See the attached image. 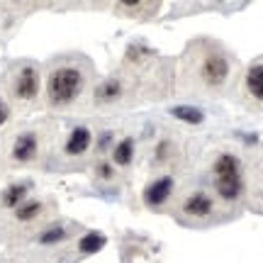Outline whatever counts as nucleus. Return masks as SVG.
Masks as SVG:
<instances>
[{
    "instance_id": "nucleus-1",
    "label": "nucleus",
    "mask_w": 263,
    "mask_h": 263,
    "mask_svg": "<svg viewBox=\"0 0 263 263\" xmlns=\"http://www.w3.org/2000/svg\"><path fill=\"white\" fill-rule=\"evenodd\" d=\"M81 88H83V76L73 66H59V68H54L47 83L49 100L54 105H66L71 100H76L78 93H81Z\"/></svg>"
},
{
    "instance_id": "nucleus-2",
    "label": "nucleus",
    "mask_w": 263,
    "mask_h": 263,
    "mask_svg": "<svg viewBox=\"0 0 263 263\" xmlns=\"http://www.w3.org/2000/svg\"><path fill=\"white\" fill-rule=\"evenodd\" d=\"M200 73H202V81L210 85L224 83L227 76H229V61H227V57H222V54H212V57H207L205 61H202Z\"/></svg>"
},
{
    "instance_id": "nucleus-3",
    "label": "nucleus",
    "mask_w": 263,
    "mask_h": 263,
    "mask_svg": "<svg viewBox=\"0 0 263 263\" xmlns=\"http://www.w3.org/2000/svg\"><path fill=\"white\" fill-rule=\"evenodd\" d=\"M15 93H17V98H22V100H32V98L39 93V73L32 66H25L17 73Z\"/></svg>"
},
{
    "instance_id": "nucleus-4",
    "label": "nucleus",
    "mask_w": 263,
    "mask_h": 263,
    "mask_svg": "<svg viewBox=\"0 0 263 263\" xmlns=\"http://www.w3.org/2000/svg\"><path fill=\"white\" fill-rule=\"evenodd\" d=\"M171 193H173V178L163 176V178L154 180L149 188L144 190V200H146V205L159 207V205H163V202L168 200Z\"/></svg>"
},
{
    "instance_id": "nucleus-5",
    "label": "nucleus",
    "mask_w": 263,
    "mask_h": 263,
    "mask_svg": "<svg viewBox=\"0 0 263 263\" xmlns=\"http://www.w3.org/2000/svg\"><path fill=\"white\" fill-rule=\"evenodd\" d=\"M215 188L219 193V197L224 200H236L244 190V180L241 176H227V178H215Z\"/></svg>"
},
{
    "instance_id": "nucleus-6",
    "label": "nucleus",
    "mask_w": 263,
    "mask_h": 263,
    "mask_svg": "<svg viewBox=\"0 0 263 263\" xmlns=\"http://www.w3.org/2000/svg\"><path fill=\"white\" fill-rule=\"evenodd\" d=\"M34 154H37V137L34 134H20L17 141H15V146H12V156L17 161H29L34 159Z\"/></svg>"
},
{
    "instance_id": "nucleus-7",
    "label": "nucleus",
    "mask_w": 263,
    "mask_h": 263,
    "mask_svg": "<svg viewBox=\"0 0 263 263\" xmlns=\"http://www.w3.org/2000/svg\"><path fill=\"white\" fill-rule=\"evenodd\" d=\"M215 178H227V176H241V166H239V159L232 156V154H222V156H217L215 166Z\"/></svg>"
},
{
    "instance_id": "nucleus-8",
    "label": "nucleus",
    "mask_w": 263,
    "mask_h": 263,
    "mask_svg": "<svg viewBox=\"0 0 263 263\" xmlns=\"http://www.w3.org/2000/svg\"><path fill=\"white\" fill-rule=\"evenodd\" d=\"M185 212L193 217H207L212 212V197L207 195V193H195V195L188 197V202H185Z\"/></svg>"
},
{
    "instance_id": "nucleus-9",
    "label": "nucleus",
    "mask_w": 263,
    "mask_h": 263,
    "mask_svg": "<svg viewBox=\"0 0 263 263\" xmlns=\"http://www.w3.org/2000/svg\"><path fill=\"white\" fill-rule=\"evenodd\" d=\"M88 146H90V132L85 129V127H76V129L71 132L68 141H66V154L78 156V154H83Z\"/></svg>"
},
{
    "instance_id": "nucleus-10",
    "label": "nucleus",
    "mask_w": 263,
    "mask_h": 263,
    "mask_svg": "<svg viewBox=\"0 0 263 263\" xmlns=\"http://www.w3.org/2000/svg\"><path fill=\"white\" fill-rule=\"evenodd\" d=\"M246 90L249 95L263 103V64H254L249 68V73H246Z\"/></svg>"
},
{
    "instance_id": "nucleus-11",
    "label": "nucleus",
    "mask_w": 263,
    "mask_h": 263,
    "mask_svg": "<svg viewBox=\"0 0 263 263\" xmlns=\"http://www.w3.org/2000/svg\"><path fill=\"white\" fill-rule=\"evenodd\" d=\"M171 115L178 117V120H183V122H188V124H200L202 120H205L202 110H197V107H193V105H178V107L171 110Z\"/></svg>"
},
{
    "instance_id": "nucleus-12",
    "label": "nucleus",
    "mask_w": 263,
    "mask_h": 263,
    "mask_svg": "<svg viewBox=\"0 0 263 263\" xmlns=\"http://www.w3.org/2000/svg\"><path fill=\"white\" fill-rule=\"evenodd\" d=\"M25 195H27V185L15 183V185H10V188L3 193V205L5 207H20L22 202H25Z\"/></svg>"
},
{
    "instance_id": "nucleus-13",
    "label": "nucleus",
    "mask_w": 263,
    "mask_h": 263,
    "mask_svg": "<svg viewBox=\"0 0 263 263\" xmlns=\"http://www.w3.org/2000/svg\"><path fill=\"white\" fill-rule=\"evenodd\" d=\"M103 246H105V236L100 232H90V234H85L81 239L78 249H81V254H98Z\"/></svg>"
},
{
    "instance_id": "nucleus-14",
    "label": "nucleus",
    "mask_w": 263,
    "mask_h": 263,
    "mask_svg": "<svg viewBox=\"0 0 263 263\" xmlns=\"http://www.w3.org/2000/svg\"><path fill=\"white\" fill-rule=\"evenodd\" d=\"M120 93H122V85L117 83V81H105V83L95 90V98H98L100 103H107V100L120 98Z\"/></svg>"
},
{
    "instance_id": "nucleus-15",
    "label": "nucleus",
    "mask_w": 263,
    "mask_h": 263,
    "mask_svg": "<svg viewBox=\"0 0 263 263\" xmlns=\"http://www.w3.org/2000/svg\"><path fill=\"white\" fill-rule=\"evenodd\" d=\"M132 154H134V141L132 139H122L120 144H117V149H115L112 159L115 163H120V166H127L132 161Z\"/></svg>"
},
{
    "instance_id": "nucleus-16",
    "label": "nucleus",
    "mask_w": 263,
    "mask_h": 263,
    "mask_svg": "<svg viewBox=\"0 0 263 263\" xmlns=\"http://www.w3.org/2000/svg\"><path fill=\"white\" fill-rule=\"evenodd\" d=\"M39 212H42V205H39L37 200H27V202H22L17 207V219L20 222H29V219L39 217Z\"/></svg>"
},
{
    "instance_id": "nucleus-17",
    "label": "nucleus",
    "mask_w": 263,
    "mask_h": 263,
    "mask_svg": "<svg viewBox=\"0 0 263 263\" xmlns=\"http://www.w3.org/2000/svg\"><path fill=\"white\" fill-rule=\"evenodd\" d=\"M61 239H66V232L61 229V227H54V229H47L44 234L39 236V241L42 244H57V241H61Z\"/></svg>"
},
{
    "instance_id": "nucleus-18",
    "label": "nucleus",
    "mask_w": 263,
    "mask_h": 263,
    "mask_svg": "<svg viewBox=\"0 0 263 263\" xmlns=\"http://www.w3.org/2000/svg\"><path fill=\"white\" fill-rule=\"evenodd\" d=\"M98 176H100V178H112V168H110V163H100V166H98Z\"/></svg>"
},
{
    "instance_id": "nucleus-19",
    "label": "nucleus",
    "mask_w": 263,
    "mask_h": 263,
    "mask_svg": "<svg viewBox=\"0 0 263 263\" xmlns=\"http://www.w3.org/2000/svg\"><path fill=\"white\" fill-rule=\"evenodd\" d=\"M5 120H8V107H5V105H3V100H0V124L5 122Z\"/></svg>"
}]
</instances>
